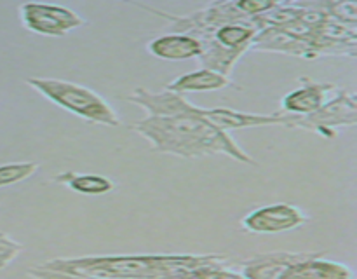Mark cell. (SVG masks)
Masks as SVG:
<instances>
[{"label": "cell", "instance_id": "cell-6", "mask_svg": "<svg viewBox=\"0 0 357 279\" xmlns=\"http://www.w3.org/2000/svg\"><path fill=\"white\" fill-rule=\"evenodd\" d=\"M20 16L26 30L45 37H65L84 24L75 10L49 3H23L20 6Z\"/></svg>", "mask_w": 357, "mask_h": 279}, {"label": "cell", "instance_id": "cell-4", "mask_svg": "<svg viewBox=\"0 0 357 279\" xmlns=\"http://www.w3.org/2000/svg\"><path fill=\"white\" fill-rule=\"evenodd\" d=\"M26 84L49 101L72 112L73 115L84 121L110 126V128L121 126V117L115 114L114 108L89 87L70 82V80L44 79V77H30L26 79Z\"/></svg>", "mask_w": 357, "mask_h": 279}, {"label": "cell", "instance_id": "cell-5", "mask_svg": "<svg viewBox=\"0 0 357 279\" xmlns=\"http://www.w3.org/2000/svg\"><path fill=\"white\" fill-rule=\"evenodd\" d=\"M357 122L356 94L347 89H338L337 96L323 105L314 114L300 117L295 115L289 129H303L324 138H335L338 128H352Z\"/></svg>", "mask_w": 357, "mask_h": 279}, {"label": "cell", "instance_id": "cell-11", "mask_svg": "<svg viewBox=\"0 0 357 279\" xmlns=\"http://www.w3.org/2000/svg\"><path fill=\"white\" fill-rule=\"evenodd\" d=\"M149 52L159 59L167 61H183V59L199 58L201 44L194 37L185 33H167L153 38L146 45Z\"/></svg>", "mask_w": 357, "mask_h": 279}, {"label": "cell", "instance_id": "cell-7", "mask_svg": "<svg viewBox=\"0 0 357 279\" xmlns=\"http://www.w3.org/2000/svg\"><path fill=\"white\" fill-rule=\"evenodd\" d=\"M307 216L296 206L271 204L251 211L241 220L243 229L253 234H279L288 232L303 225Z\"/></svg>", "mask_w": 357, "mask_h": 279}, {"label": "cell", "instance_id": "cell-10", "mask_svg": "<svg viewBox=\"0 0 357 279\" xmlns=\"http://www.w3.org/2000/svg\"><path fill=\"white\" fill-rule=\"evenodd\" d=\"M279 279H352V271L340 262L321 260V255L289 265Z\"/></svg>", "mask_w": 357, "mask_h": 279}, {"label": "cell", "instance_id": "cell-13", "mask_svg": "<svg viewBox=\"0 0 357 279\" xmlns=\"http://www.w3.org/2000/svg\"><path fill=\"white\" fill-rule=\"evenodd\" d=\"M54 181L86 195H100L114 190V181L100 174H79L75 171H65L56 174Z\"/></svg>", "mask_w": 357, "mask_h": 279}, {"label": "cell", "instance_id": "cell-8", "mask_svg": "<svg viewBox=\"0 0 357 279\" xmlns=\"http://www.w3.org/2000/svg\"><path fill=\"white\" fill-rule=\"evenodd\" d=\"M298 82L302 86L298 89L291 91L281 100V112L289 115H305L314 114L319 110L326 101H330V96L333 93H338L340 87L333 82H316L309 77H300Z\"/></svg>", "mask_w": 357, "mask_h": 279}, {"label": "cell", "instance_id": "cell-17", "mask_svg": "<svg viewBox=\"0 0 357 279\" xmlns=\"http://www.w3.org/2000/svg\"><path fill=\"white\" fill-rule=\"evenodd\" d=\"M23 251V244L14 241L6 232H0V271L6 269Z\"/></svg>", "mask_w": 357, "mask_h": 279}, {"label": "cell", "instance_id": "cell-16", "mask_svg": "<svg viewBox=\"0 0 357 279\" xmlns=\"http://www.w3.org/2000/svg\"><path fill=\"white\" fill-rule=\"evenodd\" d=\"M328 13L335 20L349 24H357V3L356 2H331L328 0Z\"/></svg>", "mask_w": 357, "mask_h": 279}, {"label": "cell", "instance_id": "cell-9", "mask_svg": "<svg viewBox=\"0 0 357 279\" xmlns=\"http://www.w3.org/2000/svg\"><path fill=\"white\" fill-rule=\"evenodd\" d=\"M316 253H293V251H274V253L257 255L243 262V276L246 279H279V276L300 260Z\"/></svg>", "mask_w": 357, "mask_h": 279}, {"label": "cell", "instance_id": "cell-1", "mask_svg": "<svg viewBox=\"0 0 357 279\" xmlns=\"http://www.w3.org/2000/svg\"><path fill=\"white\" fill-rule=\"evenodd\" d=\"M126 101L146 110V117L131 124V131L149 140L153 152L171 153L181 159L223 153L243 164L257 166V160L244 152L227 131H222L206 119L192 112V105L183 94L138 87L124 96Z\"/></svg>", "mask_w": 357, "mask_h": 279}, {"label": "cell", "instance_id": "cell-2", "mask_svg": "<svg viewBox=\"0 0 357 279\" xmlns=\"http://www.w3.org/2000/svg\"><path fill=\"white\" fill-rule=\"evenodd\" d=\"M143 7V6H142ZM173 23V33H185L201 44L202 68L230 77L236 63L250 51L258 35L253 17L241 10L239 2H213L188 16H173L164 10L143 7Z\"/></svg>", "mask_w": 357, "mask_h": 279}, {"label": "cell", "instance_id": "cell-15", "mask_svg": "<svg viewBox=\"0 0 357 279\" xmlns=\"http://www.w3.org/2000/svg\"><path fill=\"white\" fill-rule=\"evenodd\" d=\"M38 171L37 163H10L0 166V188L20 183Z\"/></svg>", "mask_w": 357, "mask_h": 279}, {"label": "cell", "instance_id": "cell-12", "mask_svg": "<svg viewBox=\"0 0 357 279\" xmlns=\"http://www.w3.org/2000/svg\"><path fill=\"white\" fill-rule=\"evenodd\" d=\"M230 86H234L230 77L211 72V70L201 68L197 70V72L185 73V75L171 80V82L166 86V91H171V93H176V94H185V93H202V91H220Z\"/></svg>", "mask_w": 357, "mask_h": 279}, {"label": "cell", "instance_id": "cell-14", "mask_svg": "<svg viewBox=\"0 0 357 279\" xmlns=\"http://www.w3.org/2000/svg\"><path fill=\"white\" fill-rule=\"evenodd\" d=\"M230 258H223V260L213 262V264L201 265L195 269H187V271H180L176 274H171L164 279H246L243 274L229 271L227 264Z\"/></svg>", "mask_w": 357, "mask_h": 279}, {"label": "cell", "instance_id": "cell-18", "mask_svg": "<svg viewBox=\"0 0 357 279\" xmlns=\"http://www.w3.org/2000/svg\"><path fill=\"white\" fill-rule=\"evenodd\" d=\"M28 276L33 279H98V278H82V276H70V274H61V272L45 271V269L37 267V265L28 269Z\"/></svg>", "mask_w": 357, "mask_h": 279}, {"label": "cell", "instance_id": "cell-3", "mask_svg": "<svg viewBox=\"0 0 357 279\" xmlns=\"http://www.w3.org/2000/svg\"><path fill=\"white\" fill-rule=\"evenodd\" d=\"M227 258L225 255H142V257L56 258L37 267L98 279H164L187 269Z\"/></svg>", "mask_w": 357, "mask_h": 279}]
</instances>
